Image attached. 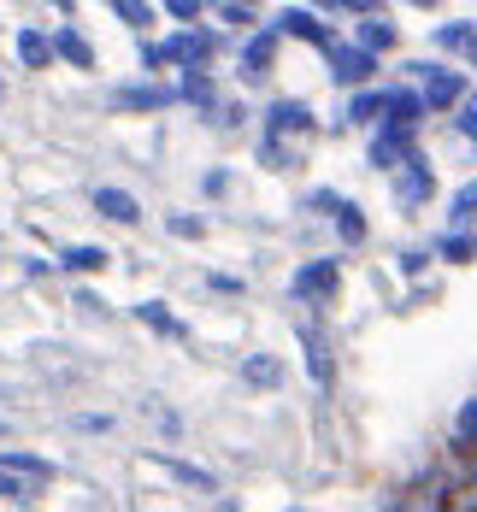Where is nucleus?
Returning <instances> with one entry per match:
<instances>
[{"label":"nucleus","mask_w":477,"mask_h":512,"mask_svg":"<svg viewBox=\"0 0 477 512\" xmlns=\"http://www.w3.org/2000/svg\"><path fill=\"white\" fill-rule=\"evenodd\" d=\"M407 71L419 77L424 112H430V106H436V112H460V101H466V77H460V71H448V65H430V59L407 65Z\"/></svg>","instance_id":"obj_1"},{"label":"nucleus","mask_w":477,"mask_h":512,"mask_svg":"<svg viewBox=\"0 0 477 512\" xmlns=\"http://www.w3.org/2000/svg\"><path fill=\"white\" fill-rule=\"evenodd\" d=\"M212 53H218V36H207V30H183V36H171V42H148L142 48V65H189V71H201Z\"/></svg>","instance_id":"obj_2"},{"label":"nucleus","mask_w":477,"mask_h":512,"mask_svg":"<svg viewBox=\"0 0 477 512\" xmlns=\"http://www.w3.org/2000/svg\"><path fill=\"white\" fill-rule=\"evenodd\" d=\"M330 77L342 89H366L371 77H377V53H366L360 42H336L330 48Z\"/></svg>","instance_id":"obj_3"},{"label":"nucleus","mask_w":477,"mask_h":512,"mask_svg":"<svg viewBox=\"0 0 477 512\" xmlns=\"http://www.w3.org/2000/svg\"><path fill=\"white\" fill-rule=\"evenodd\" d=\"M271 30H277V36H295V42H307V48H324V53L336 48L330 24H324L318 12H307V6H289V12H283V18H277Z\"/></svg>","instance_id":"obj_4"},{"label":"nucleus","mask_w":477,"mask_h":512,"mask_svg":"<svg viewBox=\"0 0 477 512\" xmlns=\"http://www.w3.org/2000/svg\"><path fill=\"white\" fill-rule=\"evenodd\" d=\"M313 106L307 101H271L265 106V136L271 142H283V136H313Z\"/></svg>","instance_id":"obj_5"},{"label":"nucleus","mask_w":477,"mask_h":512,"mask_svg":"<svg viewBox=\"0 0 477 512\" xmlns=\"http://www.w3.org/2000/svg\"><path fill=\"white\" fill-rule=\"evenodd\" d=\"M336 283H342V265H336V259H307L289 289H295V301H330Z\"/></svg>","instance_id":"obj_6"},{"label":"nucleus","mask_w":477,"mask_h":512,"mask_svg":"<svg viewBox=\"0 0 477 512\" xmlns=\"http://www.w3.org/2000/svg\"><path fill=\"white\" fill-rule=\"evenodd\" d=\"M413 154H419V136H413V130H389V124H383L377 142H371V165H377V171H401Z\"/></svg>","instance_id":"obj_7"},{"label":"nucleus","mask_w":477,"mask_h":512,"mask_svg":"<svg viewBox=\"0 0 477 512\" xmlns=\"http://www.w3.org/2000/svg\"><path fill=\"white\" fill-rule=\"evenodd\" d=\"M430 195H436V177H430V159H424V154H413L407 165H401V171H395V201H401V206H424Z\"/></svg>","instance_id":"obj_8"},{"label":"nucleus","mask_w":477,"mask_h":512,"mask_svg":"<svg viewBox=\"0 0 477 512\" xmlns=\"http://www.w3.org/2000/svg\"><path fill=\"white\" fill-rule=\"evenodd\" d=\"M301 348H307V371H313L318 389L336 383V359H330V342L318 336V324H301Z\"/></svg>","instance_id":"obj_9"},{"label":"nucleus","mask_w":477,"mask_h":512,"mask_svg":"<svg viewBox=\"0 0 477 512\" xmlns=\"http://www.w3.org/2000/svg\"><path fill=\"white\" fill-rule=\"evenodd\" d=\"M383 124H389V130H413V136H419V124H424L419 89H389V112H383Z\"/></svg>","instance_id":"obj_10"},{"label":"nucleus","mask_w":477,"mask_h":512,"mask_svg":"<svg viewBox=\"0 0 477 512\" xmlns=\"http://www.w3.org/2000/svg\"><path fill=\"white\" fill-rule=\"evenodd\" d=\"M112 106H124V112H159V106H171V89H159V83H124V89H112Z\"/></svg>","instance_id":"obj_11"},{"label":"nucleus","mask_w":477,"mask_h":512,"mask_svg":"<svg viewBox=\"0 0 477 512\" xmlns=\"http://www.w3.org/2000/svg\"><path fill=\"white\" fill-rule=\"evenodd\" d=\"M271 59H277V30H260V36L242 48V77H248V83L265 77V71H271Z\"/></svg>","instance_id":"obj_12"},{"label":"nucleus","mask_w":477,"mask_h":512,"mask_svg":"<svg viewBox=\"0 0 477 512\" xmlns=\"http://www.w3.org/2000/svg\"><path fill=\"white\" fill-rule=\"evenodd\" d=\"M95 212L112 218V224H136V218H142L136 195H124V189H95Z\"/></svg>","instance_id":"obj_13"},{"label":"nucleus","mask_w":477,"mask_h":512,"mask_svg":"<svg viewBox=\"0 0 477 512\" xmlns=\"http://www.w3.org/2000/svg\"><path fill=\"white\" fill-rule=\"evenodd\" d=\"M360 48L366 53H389L395 48V24H389L383 12H366V24H360Z\"/></svg>","instance_id":"obj_14"},{"label":"nucleus","mask_w":477,"mask_h":512,"mask_svg":"<svg viewBox=\"0 0 477 512\" xmlns=\"http://www.w3.org/2000/svg\"><path fill=\"white\" fill-rule=\"evenodd\" d=\"M472 42H477L472 18H460V24H436V48L442 53H472Z\"/></svg>","instance_id":"obj_15"},{"label":"nucleus","mask_w":477,"mask_h":512,"mask_svg":"<svg viewBox=\"0 0 477 512\" xmlns=\"http://www.w3.org/2000/svg\"><path fill=\"white\" fill-rule=\"evenodd\" d=\"M436 254L448 259V265H472V259H477V236H472V230H448V236L436 242Z\"/></svg>","instance_id":"obj_16"},{"label":"nucleus","mask_w":477,"mask_h":512,"mask_svg":"<svg viewBox=\"0 0 477 512\" xmlns=\"http://www.w3.org/2000/svg\"><path fill=\"white\" fill-rule=\"evenodd\" d=\"M0 471H12V477H24V483H48L53 465L36 460V454H0Z\"/></svg>","instance_id":"obj_17"},{"label":"nucleus","mask_w":477,"mask_h":512,"mask_svg":"<svg viewBox=\"0 0 477 512\" xmlns=\"http://www.w3.org/2000/svg\"><path fill=\"white\" fill-rule=\"evenodd\" d=\"M154 465L159 471H171V477H177V483H189V489H218V483H212V471H201V465H183V460H171V454H154Z\"/></svg>","instance_id":"obj_18"},{"label":"nucleus","mask_w":477,"mask_h":512,"mask_svg":"<svg viewBox=\"0 0 477 512\" xmlns=\"http://www.w3.org/2000/svg\"><path fill=\"white\" fill-rule=\"evenodd\" d=\"M53 53H59V59H71L77 71H89V65H95V48H89L77 30H59V36H53Z\"/></svg>","instance_id":"obj_19"},{"label":"nucleus","mask_w":477,"mask_h":512,"mask_svg":"<svg viewBox=\"0 0 477 512\" xmlns=\"http://www.w3.org/2000/svg\"><path fill=\"white\" fill-rule=\"evenodd\" d=\"M330 224H336V236H342L348 248H360V242H366V218H360V206H354V201L336 206V218H330Z\"/></svg>","instance_id":"obj_20"},{"label":"nucleus","mask_w":477,"mask_h":512,"mask_svg":"<svg viewBox=\"0 0 477 512\" xmlns=\"http://www.w3.org/2000/svg\"><path fill=\"white\" fill-rule=\"evenodd\" d=\"M242 377H248V383H260V389H277V383H283V365H277L271 354H248V359H242Z\"/></svg>","instance_id":"obj_21"},{"label":"nucleus","mask_w":477,"mask_h":512,"mask_svg":"<svg viewBox=\"0 0 477 512\" xmlns=\"http://www.w3.org/2000/svg\"><path fill=\"white\" fill-rule=\"evenodd\" d=\"M454 454H466V460L477 454V401H466L454 418Z\"/></svg>","instance_id":"obj_22"},{"label":"nucleus","mask_w":477,"mask_h":512,"mask_svg":"<svg viewBox=\"0 0 477 512\" xmlns=\"http://www.w3.org/2000/svg\"><path fill=\"white\" fill-rule=\"evenodd\" d=\"M383 112H389V95H377V89H360V95L348 101V118H354V124H377Z\"/></svg>","instance_id":"obj_23"},{"label":"nucleus","mask_w":477,"mask_h":512,"mask_svg":"<svg viewBox=\"0 0 477 512\" xmlns=\"http://www.w3.org/2000/svg\"><path fill=\"white\" fill-rule=\"evenodd\" d=\"M18 59H24L30 71H42V65L53 59V42L48 36H36V30H18Z\"/></svg>","instance_id":"obj_24"},{"label":"nucleus","mask_w":477,"mask_h":512,"mask_svg":"<svg viewBox=\"0 0 477 512\" xmlns=\"http://www.w3.org/2000/svg\"><path fill=\"white\" fill-rule=\"evenodd\" d=\"M106 248H89V242H83V248H65V254H59V271H101L106 265Z\"/></svg>","instance_id":"obj_25"},{"label":"nucleus","mask_w":477,"mask_h":512,"mask_svg":"<svg viewBox=\"0 0 477 512\" xmlns=\"http://www.w3.org/2000/svg\"><path fill=\"white\" fill-rule=\"evenodd\" d=\"M136 318H142L148 330H159V336H183V324H177L171 312L159 307V301H142V307H136Z\"/></svg>","instance_id":"obj_26"},{"label":"nucleus","mask_w":477,"mask_h":512,"mask_svg":"<svg viewBox=\"0 0 477 512\" xmlns=\"http://www.w3.org/2000/svg\"><path fill=\"white\" fill-rule=\"evenodd\" d=\"M448 218H454V230H466L477 218V183H466L460 195H454V206H448Z\"/></svg>","instance_id":"obj_27"},{"label":"nucleus","mask_w":477,"mask_h":512,"mask_svg":"<svg viewBox=\"0 0 477 512\" xmlns=\"http://www.w3.org/2000/svg\"><path fill=\"white\" fill-rule=\"evenodd\" d=\"M183 101L212 106V101H218V95H212V77H201V71H189V77H183Z\"/></svg>","instance_id":"obj_28"},{"label":"nucleus","mask_w":477,"mask_h":512,"mask_svg":"<svg viewBox=\"0 0 477 512\" xmlns=\"http://www.w3.org/2000/svg\"><path fill=\"white\" fill-rule=\"evenodd\" d=\"M165 230H171V236H183V242L207 236V224H201V218H189V212H171V218H165Z\"/></svg>","instance_id":"obj_29"},{"label":"nucleus","mask_w":477,"mask_h":512,"mask_svg":"<svg viewBox=\"0 0 477 512\" xmlns=\"http://www.w3.org/2000/svg\"><path fill=\"white\" fill-rule=\"evenodd\" d=\"M454 124H460V136H466V142H477V95L460 101V118H454Z\"/></svg>","instance_id":"obj_30"},{"label":"nucleus","mask_w":477,"mask_h":512,"mask_svg":"<svg viewBox=\"0 0 477 512\" xmlns=\"http://www.w3.org/2000/svg\"><path fill=\"white\" fill-rule=\"evenodd\" d=\"M112 12H118L124 24H136V30H142V24H154V12H148V6H136V0H118Z\"/></svg>","instance_id":"obj_31"},{"label":"nucleus","mask_w":477,"mask_h":512,"mask_svg":"<svg viewBox=\"0 0 477 512\" xmlns=\"http://www.w3.org/2000/svg\"><path fill=\"white\" fill-rule=\"evenodd\" d=\"M0 495L24 507V501H30V483H24V477H12V471H0Z\"/></svg>","instance_id":"obj_32"},{"label":"nucleus","mask_w":477,"mask_h":512,"mask_svg":"<svg viewBox=\"0 0 477 512\" xmlns=\"http://www.w3.org/2000/svg\"><path fill=\"white\" fill-rule=\"evenodd\" d=\"M165 12H171V18H183V24H189V18H201V6H195V0H171Z\"/></svg>","instance_id":"obj_33"},{"label":"nucleus","mask_w":477,"mask_h":512,"mask_svg":"<svg viewBox=\"0 0 477 512\" xmlns=\"http://www.w3.org/2000/svg\"><path fill=\"white\" fill-rule=\"evenodd\" d=\"M218 12H224V24H254V12H248V6H218Z\"/></svg>","instance_id":"obj_34"},{"label":"nucleus","mask_w":477,"mask_h":512,"mask_svg":"<svg viewBox=\"0 0 477 512\" xmlns=\"http://www.w3.org/2000/svg\"><path fill=\"white\" fill-rule=\"evenodd\" d=\"M424 259H430V254H401V271H407V277H419V271H424Z\"/></svg>","instance_id":"obj_35"},{"label":"nucleus","mask_w":477,"mask_h":512,"mask_svg":"<svg viewBox=\"0 0 477 512\" xmlns=\"http://www.w3.org/2000/svg\"><path fill=\"white\" fill-rule=\"evenodd\" d=\"M466 59H472V65H477V42H472V53H466Z\"/></svg>","instance_id":"obj_36"},{"label":"nucleus","mask_w":477,"mask_h":512,"mask_svg":"<svg viewBox=\"0 0 477 512\" xmlns=\"http://www.w3.org/2000/svg\"><path fill=\"white\" fill-rule=\"evenodd\" d=\"M0 95H6V83H0Z\"/></svg>","instance_id":"obj_37"}]
</instances>
